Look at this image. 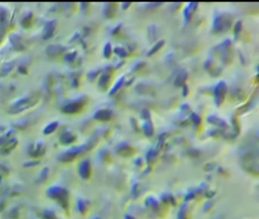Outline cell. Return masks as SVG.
<instances>
[{
    "label": "cell",
    "mask_w": 259,
    "mask_h": 219,
    "mask_svg": "<svg viewBox=\"0 0 259 219\" xmlns=\"http://www.w3.org/2000/svg\"><path fill=\"white\" fill-rule=\"evenodd\" d=\"M232 18L229 14H217L213 19V30L216 32L228 30L232 24Z\"/></svg>",
    "instance_id": "1"
},
{
    "label": "cell",
    "mask_w": 259,
    "mask_h": 219,
    "mask_svg": "<svg viewBox=\"0 0 259 219\" xmlns=\"http://www.w3.org/2000/svg\"><path fill=\"white\" fill-rule=\"evenodd\" d=\"M227 91V84L224 81H221L216 85L213 90V96H214V102L217 106H220L224 102Z\"/></svg>",
    "instance_id": "2"
},
{
    "label": "cell",
    "mask_w": 259,
    "mask_h": 219,
    "mask_svg": "<svg viewBox=\"0 0 259 219\" xmlns=\"http://www.w3.org/2000/svg\"><path fill=\"white\" fill-rule=\"evenodd\" d=\"M48 195L52 198L57 199L58 201L62 203V205L66 203L67 200V192L64 189L58 186L51 187L48 190Z\"/></svg>",
    "instance_id": "3"
},
{
    "label": "cell",
    "mask_w": 259,
    "mask_h": 219,
    "mask_svg": "<svg viewBox=\"0 0 259 219\" xmlns=\"http://www.w3.org/2000/svg\"><path fill=\"white\" fill-rule=\"evenodd\" d=\"M31 106V97H24V98L20 100L18 103L14 104V106H12L10 112L12 113H18V112H21L22 111V110L27 109V108H30Z\"/></svg>",
    "instance_id": "4"
},
{
    "label": "cell",
    "mask_w": 259,
    "mask_h": 219,
    "mask_svg": "<svg viewBox=\"0 0 259 219\" xmlns=\"http://www.w3.org/2000/svg\"><path fill=\"white\" fill-rule=\"evenodd\" d=\"M112 111L108 109H101L97 110L94 114V118L96 119L101 121H107L112 117Z\"/></svg>",
    "instance_id": "5"
},
{
    "label": "cell",
    "mask_w": 259,
    "mask_h": 219,
    "mask_svg": "<svg viewBox=\"0 0 259 219\" xmlns=\"http://www.w3.org/2000/svg\"><path fill=\"white\" fill-rule=\"evenodd\" d=\"M82 102H73V103L67 104L63 108V111L67 113H77L82 109Z\"/></svg>",
    "instance_id": "6"
},
{
    "label": "cell",
    "mask_w": 259,
    "mask_h": 219,
    "mask_svg": "<svg viewBox=\"0 0 259 219\" xmlns=\"http://www.w3.org/2000/svg\"><path fill=\"white\" fill-rule=\"evenodd\" d=\"M90 163L88 161H84L81 163L79 166V173L82 177L86 178L89 176L90 173Z\"/></svg>",
    "instance_id": "7"
},
{
    "label": "cell",
    "mask_w": 259,
    "mask_h": 219,
    "mask_svg": "<svg viewBox=\"0 0 259 219\" xmlns=\"http://www.w3.org/2000/svg\"><path fill=\"white\" fill-rule=\"evenodd\" d=\"M54 28H55V22L54 21H49V22L46 23L44 27V31H43V38L48 39L52 36L54 31Z\"/></svg>",
    "instance_id": "8"
},
{
    "label": "cell",
    "mask_w": 259,
    "mask_h": 219,
    "mask_svg": "<svg viewBox=\"0 0 259 219\" xmlns=\"http://www.w3.org/2000/svg\"><path fill=\"white\" fill-rule=\"evenodd\" d=\"M198 6V3L195 2H191L188 5L186 8L184 10V17H185V20L186 21H188L191 18L192 14L193 11L196 9Z\"/></svg>",
    "instance_id": "9"
},
{
    "label": "cell",
    "mask_w": 259,
    "mask_h": 219,
    "mask_svg": "<svg viewBox=\"0 0 259 219\" xmlns=\"http://www.w3.org/2000/svg\"><path fill=\"white\" fill-rule=\"evenodd\" d=\"M110 78H111V76H110V73L106 72L103 74L99 80L100 87H101L103 89H106L108 87L109 84H110Z\"/></svg>",
    "instance_id": "10"
},
{
    "label": "cell",
    "mask_w": 259,
    "mask_h": 219,
    "mask_svg": "<svg viewBox=\"0 0 259 219\" xmlns=\"http://www.w3.org/2000/svg\"><path fill=\"white\" fill-rule=\"evenodd\" d=\"M207 121H208L209 122H210V123L215 124V125L219 126L221 127L227 126V123H226V122L224 119H221V118L217 117V116H213V115L209 116L208 117H207Z\"/></svg>",
    "instance_id": "11"
},
{
    "label": "cell",
    "mask_w": 259,
    "mask_h": 219,
    "mask_svg": "<svg viewBox=\"0 0 259 219\" xmlns=\"http://www.w3.org/2000/svg\"><path fill=\"white\" fill-rule=\"evenodd\" d=\"M187 76H188L187 72H185V70H182V72H179V74L178 75L177 77L175 79V85L177 87L182 86V85H185V82L187 78Z\"/></svg>",
    "instance_id": "12"
},
{
    "label": "cell",
    "mask_w": 259,
    "mask_h": 219,
    "mask_svg": "<svg viewBox=\"0 0 259 219\" xmlns=\"http://www.w3.org/2000/svg\"><path fill=\"white\" fill-rule=\"evenodd\" d=\"M74 139H75L74 136H73L71 134V133H68V132H66V133H62V136H61V137H60L61 142H62V143H64V144L71 143V142H73Z\"/></svg>",
    "instance_id": "13"
},
{
    "label": "cell",
    "mask_w": 259,
    "mask_h": 219,
    "mask_svg": "<svg viewBox=\"0 0 259 219\" xmlns=\"http://www.w3.org/2000/svg\"><path fill=\"white\" fill-rule=\"evenodd\" d=\"M163 45H164V40H160V41L157 42V43L154 45V46L150 49L149 52L148 53V56H152L153 54L157 53L160 48L163 47Z\"/></svg>",
    "instance_id": "14"
},
{
    "label": "cell",
    "mask_w": 259,
    "mask_h": 219,
    "mask_svg": "<svg viewBox=\"0 0 259 219\" xmlns=\"http://www.w3.org/2000/svg\"><path fill=\"white\" fill-rule=\"evenodd\" d=\"M104 12H105V15L107 18H112L113 16H114L115 7H113V3H107Z\"/></svg>",
    "instance_id": "15"
},
{
    "label": "cell",
    "mask_w": 259,
    "mask_h": 219,
    "mask_svg": "<svg viewBox=\"0 0 259 219\" xmlns=\"http://www.w3.org/2000/svg\"><path fill=\"white\" fill-rule=\"evenodd\" d=\"M143 130H144V133H146L148 136H151L154 133V128H153V125L151 123V121H146L144 124H143Z\"/></svg>",
    "instance_id": "16"
},
{
    "label": "cell",
    "mask_w": 259,
    "mask_h": 219,
    "mask_svg": "<svg viewBox=\"0 0 259 219\" xmlns=\"http://www.w3.org/2000/svg\"><path fill=\"white\" fill-rule=\"evenodd\" d=\"M124 80H125V76H122L120 78H119V80L117 81L116 83L115 84L113 88H112L111 91H110V94H115V93L116 92V91H118L120 88H121L122 85L123 83H124Z\"/></svg>",
    "instance_id": "17"
},
{
    "label": "cell",
    "mask_w": 259,
    "mask_h": 219,
    "mask_svg": "<svg viewBox=\"0 0 259 219\" xmlns=\"http://www.w3.org/2000/svg\"><path fill=\"white\" fill-rule=\"evenodd\" d=\"M57 126H58V122H52V123L49 124V125L45 128V130H43V133H44L46 135L50 134V133H52L53 132L57 129Z\"/></svg>",
    "instance_id": "18"
},
{
    "label": "cell",
    "mask_w": 259,
    "mask_h": 219,
    "mask_svg": "<svg viewBox=\"0 0 259 219\" xmlns=\"http://www.w3.org/2000/svg\"><path fill=\"white\" fill-rule=\"evenodd\" d=\"M148 35H149V37L151 38V41L155 40L156 35H157V27L154 25H151V27H149Z\"/></svg>",
    "instance_id": "19"
},
{
    "label": "cell",
    "mask_w": 259,
    "mask_h": 219,
    "mask_svg": "<svg viewBox=\"0 0 259 219\" xmlns=\"http://www.w3.org/2000/svg\"><path fill=\"white\" fill-rule=\"evenodd\" d=\"M12 68H13V64H12V63H8V64H5V66H3L0 73H1L2 75H5L6 74H8V73L12 70Z\"/></svg>",
    "instance_id": "20"
},
{
    "label": "cell",
    "mask_w": 259,
    "mask_h": 219,
    "mask_svg": "<svg viewBox=\"0 0 259 219\" xmlns=\"http://www.w3.org/2000/svg\"><path fill=\"white\" fill-rule=\"evenodd\" d=\"M111 53H112L111 44H110V43H107V44L105 45V46H104V57H105L106 58H109V57H110V55H111Z\"/></svg>",
    "instance_id": "21"
},
{
    "label": "cell",
    "mask_w": 259,
    "mask_h": 219,
    "mask_svg": "<svg viewBox=\"0 0 259 219\" xmlns=\"http://www.w3.org/2000/svg\"><path fill=\"white\" fill-rule=\"evenodd\" d=\"M12 37H13V43H13L14 46L17 49H22L24 48V46H23L21 42L19 40V37L15 36H12Z\"/></svg>",
    "instance_id": "22"
},
{
    "label": "cell",
    "mask_w": 259,
    "mask_h": 219,
    "mask_svg": "<svg viewBox=\"0 0 259 219\" xmlns=\"http://www.w3.org/2000/svg\"><path fill=\"white\" fill-rule=\"evenodd\" d=\"M243 23L241 21H238L235 24V27H234V35L236 37H238L239 35L240 34L242 30V26H243Z\"/></svg>",
    "instance_id": "23"
},
{
    "label": "cell",
    "mask_w": 259,
    "mask_h": 219,
    "mask_svg": "<svg viewBox=\"0 0 259 219\" xmlns=\"http://www.w3.org/2000/svg\"><path fill=\"white\" fill-rule=\"evenodd\" d=\"M114 52L120 57H126L127 56V52H126L124 48L119 47V46L118 47H115Z\"/></svg>",
    "instance_id": "24"
},
{
    "label": "cell",
    "mask_w": 259,
    "mask_h": 219,
    "mask_svg": "<svg viewBox=\"0 0 259 219\" xmlns=\"http://www.w3.org/2000/svg\"><path fill=\"white\" fill-rule=\"evenodd\" d=\"M190 118H191L192 122H194L195 125H199V124L201 123L202 119H201V117L199 116V115H198L196 113H192L191 116H190Z\"/></svg>",
    "instance_id": "25"
},
{
    "label": "cell",
    "mask_w": 259,
    "mask_h": 219,
    "mask_svg": "<svg viewBox=\"0 0 259 219\" xmlns=\"http://www.w3.org/2000/svg\"><path fill=\"white\" fill-rule=\"evenodd\" d=\"M141 117L144 118V119H149L150 118V112L148 111V110L147 109H144L141 111Z\"/></svg>",
    "instance_id": "26"
},
{
    "label": "cell",
    "mask_w": 259,
    "mask_h": 219,
    "mask_svg": "<svg viewBox=\"0 0 259 219\" xmlns=\"http://www.w3.org/2000/svg\"><path fill=\"white\" fill-rule=\"evenodd\" d=\"M188 86H187L186 85H183V92H182V94H183L184 97H186V96L188 95Z\"/></svg>",
    "instance_id": "27"
},
{
    "label": "cell",
    "mask_w": 259,
    "mask_h": 219,
    "mask_svg": "<svg viewBox=\"0 0 259 219\" xmlns=\"http://www.w3.org/2000/svg\"><path fill=\"white\" fill-rule=\"evenodd\" d=\"M75 54H74V53H72L71 54H68V55L66 57V59H68V61H71V60H72L73 59L75 58Z\"/></svg>",
    "instance_id": "28"
},
{
    "label": "cell",
    "mask_w": 259,
    "mask_h": 219,
    "mask_svg": "<svg viewBox=\"0 0 259 219\" xmlns=\"http://www.w3.org/2000/svg\"><path fill=\"white\" fill-rule=\"evenodd\" d=\"M46 219H57L55 218V216H54V215H53L52 213H51V212H48V213L46 214Z\"/></svg>",
    "instance_id": "29"
},
{
    "label": "cell",
    "mask_w": 259,
    "mask_h": 219,
    "mask_svg": "<svg viewBox=\"0 0 259 219\" xmlns=\"http://www.w3.org/2000/svg\"><path fill=\"white\" fill-rule=\"evenodd\" d=\"M130 5V3L129 2H124L122 3V9H127L128 7H129V5Z\"/></svg>",
    "instance_id": "30"
},
{
    "label": "cell",
    "mask_w": 259,
    "mask_h": 219,
    "mask_svg": "<svg viewBox=\"0 0 259 219\" xmlns=\"http://www.w3.org/2000/svg\"><path fill=\"white\" fill-rule=\"evenodd\" d=\"M120 27H121V25H119H119L117 26L116 27H115V28L114 29V30L113 31V34H115V33H116V32H118L119 31Z\"/></svg>",
    "instance_id": "31"
}]
</instances>
